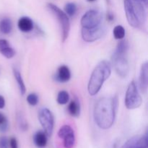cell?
Wrapping results in <instances>:
<instances>
[{
  "label": "cell",
  "instance_id": "484cf974",
  "mask_svg": "<svg viewBox=\"0 0 148 148\" xmlns=\"http://www.w3.org/2000/svg\"><path fill=\"white\" fill-rule=\"evenodd\" d=\"M72 132H74V130H72V127L69 125H64L59 129V132H58V136H59V138L63 139L64 137L66 135H67L68 134H69Z\"/></svg>",
  "mask_w": 148,
  "mask_h": 148
},
{
  "label": "cell",
  "instance_id": "52a82bcc",
  "mask_svg": "<svg viewBox=\"0 0 148 148\" xmlns=\"http://www.w3.org/2000/svg\"><path fill=\"white\" fill-rule=\"evenodd\" d=\"M38 119L43 132L48 137H51L54 126V117L51 111L47 108H42L38 111Z\"/></svg>",
  "mask_w": 148,
  "mask_h": 148
},
{
  "label": "cell",
  "instance_id": "5b68a950",
  "mask_svg": "<svg viewBox=\"0 0 148 148\" xmlns=\"http://www.w3.org/2000/svg\"><path fill=\"white\" fill-rule=\"evenodd\" d=\"M111 62L117 75L121 78L127 77L130 72L127 53H119L115 51L111 56Z\"/></svg>",
  "mask_w": 148,
  "mask_h": 148
},
{
  "label": "cell",
  "instance_id": "4dcf8cb0",
  "mask_svg": "<svg viewBox=\"0 0 148 148\" xmlns=\"http://www.w3.org/2000/svg\"><path fill=\"white\" fill-rule=\"evenodd\" d=\"M107 20H108L109 22H112L114 20V15L111 12H108L107 14Z\"/></svg>",
  "mask_w": 148,
  "mask_h": 148
},
{
  "label": "cell",
  "instance_id": "7402d4cb",
  "mask_svg": "<svg viewBox=\"0 0 148 148\" xmlns=\"http://www.w3.org/2000/svg\"><path fill=\"white\" fill-rule=\"evenodd\" d=\"M129 49V43L127 40L124 39H121L120 41L119 42L118 45L116 49V51L121 53H127Z\"/></svg>",
  "mask_w": 148,
  "mask_h": 148
},
{
  "label": "cell",
  "instance_id": "ac0fdd59",
  "mask_svg": "<svg viewBox=\"0 0 148 148\" xmlns=\"http://www.w3.org/2000/svg\"><path fill=\"white\" fill-rule=\"evenodd\" d=\"M68 111L69 114L74 117H77L80 114V105H79V101L77 100L71 101L70 103L68 106Z\"/></svg>",
  "mask_w": 148,
  "mask_h": 148
},
{
  "label": "cell",
  "instance_id": "6da1fadb",
  "mask_svg": "<svg viewBox=\"0 0 148 148\" xmlns=\"http://www.w3.org/2000/svg\"><path fill=\"white\" fill-rule=\"evenodd\" d=\"M118 97H104L97 101L94 108V119L98 127L108 130L114 124L118 109Z\"/></svg>",
  "mask_w": 148,
  "mask_h": 148
},
{
  "label": "cell",
  "instance_id": "4316f807",
  "mask_svg": "<svg viewBox=\"0 0 148 148\" xmlns=\"http://www.w3.org/2000/svg\"><path fill=\"white\" fill-rule=\"evenodd\" d=\"M27 101L30 106H36L38 103V96L36 93H30L27 95Z\"/></svg>",
  "mask_w": 148,
  "mask_h": 148
},
{
  "label": "cell",
  "instance_id": "d6a6232c",
  "mask_svg": "<svg viewBox=\"0 0 148 148\" xmlns=\"http://www.w3.org/2000/svg\"><path fill=\"white\" fill-rule=\"evenodd\" d=\"M88 1H95V0H88Z\"/></svg>",
  "mask_w": 148,
  "mask_h": 148
},
{
  "label": "cell",
  "instance_id": "cb8c5ba5",
  "mask_svg": "<svg viewBox=\"0 0 148 148\" xmlns=\"http://www.w3.org/2000/svg\"><path fill=\"white\" fill-rule=\"evenodd\" d=\"M65 13L67 14L68 16L72 17L77 12V5L73 2H69L66 4L64 7Z\"/></svg>",
  "mask_w": 148,
  "mask_h": 148
},
{
  "label": "cell",
  "instance_id": "44dd1931",
  "mask_svg": "<svg viewBox=\"0 0 148 148\" xmlns=\"http://www.w3.org/2000/svg\"><path fill=\"white\" fill-rule=\"evenodd\" d=\"M69 100V95L66 91L62 90L58 93L57 95V103L60 105H65L68 103Z\"/></svg>",
  "mask_w": 148,
  "mask_h": 148
},
{
  "label": "cell",
  "instance_id": "d6986e66",
  "mask_svg": "<svg viewBox=\"0 0 148 148\" xmlns=\"http://www.w3.org/2000/svg\"><path fill=\"white\" fill-rule=\"evenodd\" d=\"M64 147L65 148H72L75 143V132H72L63 138Z\"/></svg>",
  "mask_w": 148,
  "mask_h": 148
},
{
  "label": "cell",
  "instance_id": "e0dca14e",
  "mask_svg": "<svg viewBox=\"0 0 148 148\" xmlns=\"http://www.w3.org/2000/svg\"><path fill=\"white\" fill-rule=\"evenodd\" d=\"M13 74H14V78H15L16 81H17V85H18V88L19 90H20V94L23 95L25 93L26 88L24 82H23L21 74H20V71L17 69H16V68H14V69H13Z\"/></svg>",
  "mask_w": 148,
  "mask_h": 148
},
{
  "label": "cell",
  "instance_id": "7c38bea8",
  "mask_svg": "<svg viewBox=\"0 0 148 148\" xmlns=\"http://www.w3.org/2000/svg\"><path fill=\"white\" fill-rule=\"evenodd\" d=\"M71 72L68 66L65 65L59 66L57 72L55 75V80L59 82H66L70 79Z\"/></svg>",
  "mask_w": 148,
  "mask_h": 148
},
{
  "label": "cell",
  "instance_id": "8992f818",
  "mask_svg": "<svg viewBox=\"0 0 148 148\" xmlns=\"http://www.w3.org/2000/svg\"><path fill=\"white\" fill-rule=\"evenodd\" d=\"M143 103V99L138 91L137 84L134 81L130 83L125 95V106L128 109L139 108Z\"/></svg>",
  "mask_w": 148,
  "mask_h": 148
},
{
  "label": "cell",
  "instance_id": "2e32d148",
  "mask_svg": "<svg viewBox=\"0 0 148 148\" xmlns=\"http://www.w3.org/2000/svg\"><path fill=\"white\" fill-rule=\"evenodd\" d=\"M12 30V23L9 17H4L0 20V32L4 34H9Z\"/></svg>",
  "mask_w": 148,
  "mask_h": 148
},
{
  "label": "cell",
  "instance_id": "30bf717a",
  "mask_svg": "<svg viewBox=\"0 0 148 148\" xmlns=\"http://www.w3.org/2000/svg\"><path fill=\"white\" fill-rule=\"evenodd\" d=\"M121 148H147V135H137L127 140Z\"/></svg>",
  "mask_w": 148,
  "mask_h": 148
},
{
  "label": "cell",
  "instance_id": "8fae6325",
  "mask_svg": "<svg viewBox=\"0 0 148 148\" xmlns=\"http://www.w3.org/2000/svg\"><path fill=\"white\" fill-rule=\"evenodd\" d=\"M139 87L142 92L145 93L148 88V64L145 62L142 64L140 69V79H139Z\"/></svg>",
  "mask_w": 148,
  "mask_h": 148
},
{
  "label": "cell",
  "instance_id": "ba28073f",
  "mask_svg": "<svg viewBox=\"0 0 148 148\" xmlns=\"http://www.w3.org/2000/svg\"><path fill=\"white\" fill-rule=\"evenodd\" d=\"M103 15L99 11L90 10L85 13L81 18V25L84 28H93L101 25Z\"/></svg>",
  "mask_w": 148,
  "mask_h": 148
},
{
  "label": "cell",
  "instance_id": "4fadbf2b",
  "mask_svg": "<svg viewBox=\"0 0 148 148\" xmlns=\"http://www.w3.org/2000/svg\"><path fill=\"white\" fill-rule=\"evenodd\" d=\"M0 53L7 59H12L15 55V51L10 46L5 39H0Z\"/></svg>",
  "mask_w": 148,
  "mask_h": 148
},
{
  "label": "cell",
  "instance_id": "3957f363",
  "mask_svg": "<svg viewBox=\"0 0 148 148\" xmlns=\"http://www.w3.org/2000/svg\"><path fill=\"white\" fill-rule=\"evenodd\" d=\"M145 4L137 0H124V6L129 24L134 28L144 27L146 23Z\"/></svg>",
  "mask_w": 148,
  "mask_h": 148
},
{
  "label": "cell",
  "instance_id": "d4e9b609",
  "mask_svg": "<svg viewBox=\"0 0 148 148\" xmlns=\"http://www.w3.org/2000/svg\"><path fill=\"white\" fill-rule=\"evenodd\" d=\"M9 122L7 117L0 112V132H6L8 130Z\"/></svg>",
  "mask_w": 148,
  "mask_h": 148
},
{
  "label": "cell",
  "instance_id": "277c9868",
  "mask_svg": "<svg viewBox=\"0 0 148 148\" xmlns=\"http://www.w3.org/2000/svg\"><path fill=\"white\" fill-rule=\"evenodd\" d=\"M47 6L49 10L56 16L58 21H59L61 29H62V40H63V42H64L67 39L68 36H69V30H70V23H69V17L64 12L62 11L60 8H59L55 4L49 3Z\"/></svg>",
  "mask_w": 148,
  "mask_h": 148
},
{
  "label": "cell",
  "instance_id": "5bb4252c",
  "mask_svg": "<svg viewBox=\"0 0 148 148\" xmlns=\"http://www.w3.org/2000/svg\"><path fill=\"white\" fill-rule=\"evenodd\" d=\"M17 26L22 32L28 33L33 29V22L28 17H22L18 20Z\"/></svg>",
  "mask_w": 148,
  "mask_h": 148
},
{
  "label": "cell",
  "instance_id": "603a6c76",
  "mask_svg": "<svg viewBox=\"0 0 148 148\" xmlns=\"http://www.w3.org/2000/svg\"><path fill=\"white\" fill-rule=\"evenodd\" d=\"M113 33H114V36L116 39L121 40V39L124 38L125 36V30L123 26L117 25L114 27Z\"/></svg>",
  "mask_w": 148,
  "mask_h": 148
},
{
  "label": "cell",
  "instance_id": "9a60e30c",
  "mask_svg": "<svg viewBox=\"0 0 148 148\" xmlns=\"http://www.w3.org/2000/svg\"><path fill=\"white\" fill-rule=\"evenodd\" d=\"M34 143L38 147L43 148L47 145V135L44 132L38 131L35 134L33 137Z\"/></svg>",
  "mask_w": 148,
  "mask_h": 148
},
{
  "label": "cell",
  "instance_id": "f546056e",
  "mask_svg": "<svg viewBox=\"0 0 148 148\" xmlns=\"http://www.w3.org/2000/svg\"><path fill=\"white\" fill-rule=\"evenodd\" d=\"M4 106H5V100H4V97L0 95V109L4 108Z\"/></svg>",
  "mask_w": 148,
  "mask_h": 148
},
{
  "label": "cell",
  "instance_id": "7a4b0ae2",
  "mask_svg": "<svg viewBox=\"0 0 148 148\" xmlns=\"http://www.w3.org/2000/svg\"><path fill=\"white\" fill-rule=\"evenodd\" d=\"M111 74V64L108 61H101L95 67L91 74L88 85V90L90 95L98 94L104 82L109 78Z\"/></svg>",
  "mask_w": 148,
  "mask_h": 148
},
{
  "label": "cell",
  "instance_id": "1f68e13d",
  "mask_svg": "<svg viewBox=\"0 0 148 148\" xmlns=\"http://www.w3.org/2000/svg\"><path fill=\"white\" fill-rule=\"evenodd\" d=\"M137 1H140V2H142L143 4H144L145 5H147V0H137Z\"/></svg>",
  "mask_w": 148,
  "mask_h": 148
},
{
  "label": "cell",
  "instance_id": "ffe728a7",
  "mask_svg": "<svg viewBox=\"0 0 148 148\" xmlns=\"http://www.w3.org/2000/svg\"><path fill=\"white\" fill-rule=\"evenodd\" d=\"M17 124H18L19 128L20 130L23 132H25L28 129V124H27V121L25 119L24 116L21 113H18L17 115Z\"/></svg>",
  "mask_w": 148,
  "mask_h": 148
},
{
  "label": "cell",
  "instance_id": "83f0119b",
  "mask_svg": "<svg viewBox=\"0 0 148 148\" xmlns=\"http://www.w3.org/2000/svg\"><path fill=\"white\" fill-rule=\"evenodd\" d=\"M9 140L5 136L0 137V148H9Z\"/></svg>",
  "mask_w": 148,
  "mask_h": 148
},
{
  "label": "cell",
  "instance_id": "9c48e42d",
  "mask_svg": "<svg viewBox=\"0 0 148 148\" xmlns=\"http://www.w3.org/2000/svg\"><path fill=\"white\" fill-rule=\"evenodd\" d=\"M106 33V27L99 25L93 28H84L81 30L82 38L86 42H94L101 38Z\"/></svg>",
  "mask_w": 148,
  "mask_h": 148
},
{
  "label": "cell",
  "instance_id": "f1b7e54d",
  "mask_svg": "<svg viewBox=\"0 0 148 148\" xmlns=\"http://www.w3.org/2000/svg\"><path fill=\"white\" fill-rule=\"evenodd\" d=\"M9 145H10V148H18V144H17V141L16 138L14 137H12L9 140Z\"/></svg>",
  "mask_w": 148,
  "mask_h": 148
}]
</instances>
